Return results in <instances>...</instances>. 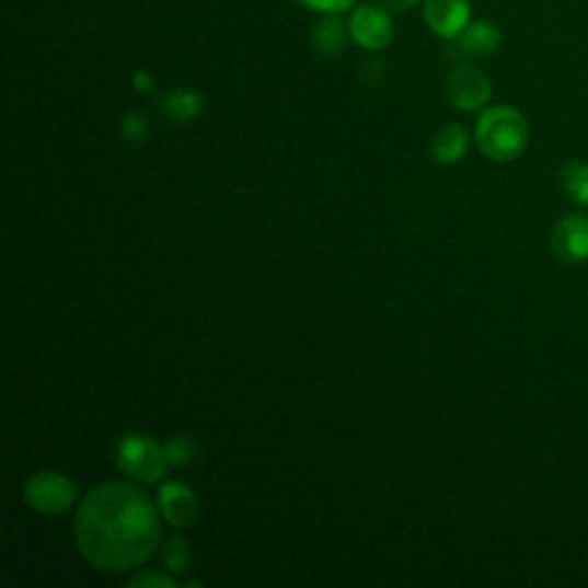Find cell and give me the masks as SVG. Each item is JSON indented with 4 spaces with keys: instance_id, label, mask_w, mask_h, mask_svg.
<instances>
[{
    "instance_id": "obj_16",
    "label": "cell",
    "mask_w": 588,
    "mask_h": 588,
    "mask_svg": "<svg viewBox=\"0 0 588 588\" xmlns=\"http://www.w3.org/2000/svg\"><path fill=\"white\" fill-rule=\"evenodd\" d=\"M163 453H166L169 466L182 469L196 462V458L200 456V443L189 435H175L163 441Z\"/></svg>"
},
{
    "instance_id": "obj_13",
    "label": "cell",
    "mask_w": 588,
    "mask_h": 588,
    "mask_svg": "<svg viewBox=\"0 0 588 588\" xmlns=\"http://www.w3.org/2000/svg\"><path fill=\"white\" fill-rule=\"evenodd\" d=\"M466 150H469V134L458 123L443 125L430 140V157L433 161L441 163V166H453V163L462 161Z\"/></svg>"
},
{
    "instance_id": "obj_6",
    "label": "cell",
    "mask_w": 588,
    "mask_h": 588,
    "mask_svg": "<svg viewBox=\"0 0 588 588\" xmlns=\"http://www.w3.org/2000/svg\"><path fill=\"white\" fill-rule=\"evenodd\" d=\"M349 37L366 51H382L393 42L395 26L391 12L380 5H361L349 16Z\"/></svg>"
},
{
    "instance_id": "obj_12",
    "label": "cell",
    "mask_w": 588,
    "mask_h": 588,
    "mask_svg": "<svg viewBox=\"0 0 588 588\" xmlns=\"http://www.w3.org/2000/svg\"><path fill=\"white\" fill-rule=\"evenodd\" d=\"M349 37V26L341 14H324L311 31L313 49L324 58H336L345 51Z\"/></svg>"
},
{
    "instance_id": "obj_14",
    "label": "cell",
    "mask_w": 588,
    "mask_h": 588,
    "mask_svg": "<svg viewBox=\"0 0 588 588\" xmlns=\"http://www.w3.org/2000/svg\"><path fill=\"white\" fill-rule=\"evenodd\" d=\"M561 189L568 194L570 200L588 207V161L573 159L561 169Z\"/></svg>"
},
{
    "instance_id": "obj_21",
    "label": "cell",
    "mask_w": 588,
    "mask_h": 588,
    "mask_svg": "<svg viewBox=\"0 0 588 588\" xmlns=\"http://www.w3.org/2000/svg\"><path fill=\"white\" fill-rule=\"evenodd\" d=\"M372 3L384 8L387 12H405V10L414 8V5H418L420 0H372Z\"/></svg>"
},
{
    "instance_id": "obj_11",
    "label": "cell",
    "mask_w": 588,
    "mask_h": 588,
    "mask_svg": "<svg viewBox=\"0 0 588 588\" xmlns=\"http://www.w3.org/2000/svg\"><path fill=\"white\" fill-rule=\"evenodd\" d=\"M157 108L171 123H194L205 108V97L194 88H175L161 92Z\"/></svg>"
},
{
    "instance_id": "obj_5",
    "label": "cell",
    "mask_w": 588,
    "mask_h": 588,
    "mask_svg": "<svg viewBox=\"0 0 588 588\" xmlns=\"http://www.w3.org/2000/svg\"><path fill=\"white\" fill-rule=\"evenodd\" d=\"M446 95L458 111L474 113L487 106L492 97V83L483 69L474 65H458L446 79Z\"/></svg>"
},
{
    "instance_id": "obj_20",
    "label": "cell",
    "mask_w": 588,
    "mask_h": 588,
    "mask_svg": "<svg viewBox=\"0 0 588 588\" xmlns=\"http://www.w3.org/2000/svg\"><path fill=\"white\" fill-rule=\"evenodd\" d=\"M131 85L136 92H140V95H150V92L154 90V79L152 74L146 72V69H138V72H134L131 77Z\"/></svg>"
},
{
    "instance_id": "obj_8",
    "label": "cell",
    "mask_w": 588,
    "mask_h": 588,
    "mask_svg": "<svg viewBox=\"0 0 588 588\" xmlns=\"http://www.w3.org/2000/svg\"><path fill=\"white\" fill-rule=\"evenodd\" d=\"M550 246L561 263L577 265L588 261V217L579 211L563 217L552 230Z\"/></svg>"
},
{
    "instance_id": "obj_3",
    "label": "cell",
    "mask_w": 588,
    "mask_h": 588,
    "mask_svg": "<svg viewBox=\"0 0 588 588\" xmlns=\"http://www.w3.org/2000/svg\"><path fill=\"white\" fill-rule=\"evenodd\" d=\"M115 464L120 472L143 485L159 483L169 472L163 443L146 433H127L115 446Z\"/></svg>"
},
{
    "instance_id": "obj_19",
    "label": "cell",
    "mask_w": 588,
    "mask_h": 588,
    "mask_svg": "<svg viewBox=\"0 0 588 588\" xmlns=\"http://www.w3.org/2000/svg\"><path fill=\"white\" fill-rule=\"evenodd\" d=\"M297 3L320 14H343L345 10L355 5L357 0H297Z\"/></svg>"
},
{
    "instance_id": "obj_2",
    "label": "cell",
    "mask_w": 588,
    "mask_h": 588,
    "mask_svg": "<svg viewBox=\"0 0 588 588\" xmlns=\"http://www.w3.org/2000/svg\"><path fill=\"white\" fill-rule=\"evenodd\" d=\"M479 150L497 163L520 159L529 148V123L512 106H489L476 120Z\"/></svg>"
},
{
    "instance_id": "obj_17",
    "label": "cell",
    "mask_w": 588,
    "mask_h": 588,
    "mask_svg": "<svg viewBox=\"0 0 588 588\" xmlns=\"http://www.w3.org/2000/svg\"><path fill=\"white\" fill-rule=\"evenodd\" d=\"M120 136L127 146L138 148L143 146L150 136V123L146 120V115L140 111H129L123 115L120 120Z\"/></svg>"
},
{
    "instance_id": "obj_9",
    "label": "cell",
    "mask_w": 588,
    "mask_h": 588,
    "mask_svg": "<svg viewBox=\"0 0 588 588\" xmlns=\"http://www.w3.org/2000/svg\"><path fill=\"white\" fill-rule=\"evenodd\" d=\"M423 16L435 35L456 39L469 26L472 3L469 0H423Z\"/></svg>"
},
{
    "instance_id": "obj_4",
    "label": "cell",
    "mask_w": 588,
    "mask_h": 588,
    "mask_svg": "<svg viewBox=\"0 0 588 588\" xmlns=\"http://www.w3.org/2000/svg\"><path fill=\"white\" fill-rule=\"evenodd\" d=\"M23 499L26 504L44 515V517H58L65 515L79 499L77 483L62 472H37L23 483Z\"/></svg>"
},
{
    "instance_id": "obj_7",
    "label": "cell",
    "mask_w": 588,
    "mask_h": 588,
    "mask_svg": "<svg viewBox=\"0 0 588 588\" xmlns=\"http://www.w3.org/2000/svg\"><path fill=\"white\" fill-rule=\"evenodd\" d=\"M157 506L161 517L175 529L194 527L200 517V501L198 494L180 481H169L159 487Z\"/></svg>"
},
{
    "instance_id": "obj_1",
    "label": "cell",
    "mask_w": 588,
    "mask_h": 588,
    "mask_svg": "<svg viewBox=\"0 0 588 588\" xmlns=\"http://www.w3.org/2000/svg\"><path fill=\"white\" fill-rule=\"evenodd\" d=\"M161 520L159 506L140 487L125 481L102 483L79 504L77 547L90 566L123 575L159 550Z\"/></svg>"
},
{
    "instance_id": "obj_18",
    "label": "cell",
    "mask_w": 588,
    "mask_h": 588,
    "mask_svg": "<svg viewBox=\"0 0 588 588\" xmlns=\"http://www.w3.org/2000/svg\"><path fill=\"white\" fill-rule=\"evenodd\" d=\"M127 586L131 588H177V579L171 573L161 570H140L138 575L127 579Z\"/></svg>"
},
{
    "instance_id": "obj_10",
    "label": "cell",
    "mask_w": 588,
    "mask_h": 588,
    "mask_svg": "<svg viewBox=\"0 0 588 588\" xmlns=\"http://www.w3.org/2000/svg\"><path fill=\"white\" fill-rule=\"evenodd\" d=\"M504 35L497 23L492 21H474L456 37L458 51L466 58H487L501 49Z\"/></svg>"
},
{
    "instance_id": "obj_15",
    "label": "cell",
    "mask_w": 588,
    "mask_h": 588,
    "mask_svg": "<svg viewBox=\"0 0 588 588\" xmlns=\"http://www.w3.org/2000/svg\"><path fill=\"white\" fill-rule=\"evenodd\" d=\"M161 561L163 566L171 575H186L192 570V550H189V540H186L182 533H173L166 538V543L161 547Z\"/></svg>"
}]
</instances>
